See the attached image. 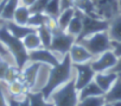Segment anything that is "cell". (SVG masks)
I'll return each mask as SVG.
<instances>
[{
	"label": "cell",
	"mask_w": 121,
	"mask_h": 106,
	"mask_svg": "<svg viewBox=\"0 0 121 106\" xmlns=\"http://www.w3.org/2000/svg\"><path fill=\"white\" fill-rule=\"evenodd\" d=\"M97 14L107 20H110L113 17L120 13L117 0H94Z\"/></svg>",
	"instance_id": "10"
},
{
	"label": "cell",
	"mask_w": 121,
	"mask_h": 106,
	"mask_svg": "<svg viewBox=\"0 0 121 106\" xmlns=\"http://www.w3.org/2000/svg\"><path fill=\"white\" fill-rule=\"evenodd\" d=\"M76 13V9L75 7H69L65 10H62V12L59 13V16L57 17V25L60 30H67L69 23L71 22V19L74 18Z\"/></svg>",
	"instance_id": "19"
},
{
	"label": "cell",
	"mask_w": 121,
	"mask_h": 106,
	"mask_svg": "<svg viewBox=\"0 0 121 106\" xmlns=\"http://www.w3.org/2000/svg\"><path fill=\"white\" fill-rule=\"evenodd\" d=\"M74 67L73 62L69 57V55H65L62 61H60L57 66L51 67L49 72V78L45 83V86L40 89L43 93L44 98L49 99L50 95L62 85L67 83L70 79L74 78Z\"/></svg>",
	"instance_id": "1"
},
{
	"label": "cell",
	"mask_w": 121,
	"mask_h": 106,
	"mask_svg": "<svg viewBox=\"0 0 121 106\" xmlns=\"http://www.w3.org/2000/svg\"><path fill=\"white\" fill-rule=\"evenodd\" d=\"M3 24H4V20H3V19H0V26H1Z\"/></svg>",
	"instance_id": "41"
},
{
	"label": "cell",
	"mask_w": 121,
	"mask_h": 106,
	"mask_svg": "<svg viewBox=\"0 0 121 106\" xmlns=\"http://www.w3.org/2000/svg\"><path fill=\"white\" fill-rule=\"evenodd\" d=\"M62 12V5H60V0H49L48 5L44 9V12L48 17L56 18L59 16V13Z\"/></svg>",
	"instance_id": "26"
},
{
	"label": "cell",
	"mask_w": 121,
	"mask_h": 106,
	"mask_svg": "<svg viewBox=\"0 0 121 106\" xmlns=\"http://www.w3.org/2000/svg\"><path fill=\"white\" fill-rule=\"evenodd\" d=\"M60 5H62V10L74 7V0H60Z\"/></svg>",
	"instance_id": "34"
},
{
	"label": "cell",
	"mask_w": 121,
	"mask_h": 106,
	"mask_svg": "<svg viewBox=\"0 0 121 106\" xmlns=\"http://www.w3.org/2000/svg\"><path fill=\"white\" fill-rule=\"evenodd\" d=\"M117 75H119V78H120V79H121V73H119V74H117Z\"/></svg>",
	"instance_id": "42"
},
{
	"label": "cell",
	"mask_w": 121,
	"mask_h": 106,
	"mask_svg": "<svg viewBox=\"0 0 121 106\" xmlns=\"http://www.w3.org/2000/svg\"><path fill=\"white\" fill-rule=\"evenodd\" d=\"M113 72H115V73H121V57H117V62H116V65H115V67L112 69Z\"/></svg>",
	"instance_id": "36"
},
{
	"label": "cell",
	"mask_w": 121,
	"mask_h": 106,
	"mask_svg": "<svg viewBox=\"0 0 121 106\" xmlns=\"http://www.w3.org/2000/svg\"><path fill=\"white\" fill-rule=\"evenodd\" d=\"M74 7L80 12H82L83 14L91 17H100L97 14L94 0H74Z\"/></svg>",
	"instance_id": "16"
},
{
	"label": "cell",
	"mask_w": 121,
	"mask_h": 106,
	"mask_svg": "<svg viewBox=\"0 0 121 106\" xmlns=\"http://www.w3.org/2000/svg\"><path fill=\"white\" fill-rule=\"evenodd\" d=\"M11 63L7 62L6 60H0V81H4L5 80V76H6V73L10 68Z\"/></svg>",
	"instance_id": "32"
},
{
	"label": "cell",
	"mask_w": 121,
	"mask_h": 106,
	"mask_svg": "<svg viewBox=\"0 0 121 106\" xmlns=\"http://www.w3.org/2000/svg\"><path fill=\"white\" fill-rule=\"evenodd\" d=\"M68 55H69V57H70V60H71V62H73V65L91 62V60L94 59L93 55L88 51V49H87L83 44H81V43H78V42H76V43L71 46V49H70V51H69Z\"/></svg>",
	"instance_id": "12"
},
{
	"label": "cell",
	"mask_w": 121,
	"mask_h": 106,
	"mask_svg": "<svg viewBox=\"0 0 121 106\" xmlns=\"http://www.w3.org/2000/svg\"><path fill=\"white\" fill-rule=\"evenodd\" d=\"M60 60L55 52L49 48H39L32 51H29V62H38L42 65H49L51 67L57 66Z\"/></svg>",
	"instance_id": "8"
},
{
	"label": "cell",
	"mask_w": 121,
	"mask_h": 106,
	"mask_svg": "<svg viewBox=\"0 0 121 106\" xmlns=\"http://www.w3.org/2000/svg\"><path fill=\"white\" fill-rule=\"evenodd\" d=\"M82 29H83V17H82V12H80L78 10H76V13L74 16V18L71 19V22L69 23L68 28H67V32L70 33L71 36L77 37L81 35L82 32Z\"/></svg>",
	"instance_id": "17"
},
{
	"label": "cell",
	"mask_w": 121,
	"mask_h": 106,
	"mask_svg": "<svg viewBox=\"0 0 121 106\" xmlns=\"http://www.w3.org/2000/svg\"><path fill=\"white\" fill-rule=\"evenodd\" d=\"M104 99L107 102H115L121 101V79L117 78V80L114 82L112 88L104 93Z\"/></svg>",
	"instance_id": "23"
},
{
	"label": "cell",
	"mask_w": 121,
	"mask_h": 106,
	"mask_svg": "<svg viewBox=\"0 0 121 106\" xmlns=\"http://www.w3.org/2000/svg\"><path fill=\"white\" fill-rule=\"evenodd\" d=\"M0 106H10L7 99V91H6V82L0 81Z\"/></svg>",
	"instance_id": "29"
},
{
	"label": "cell",
	"mask_w": 121,
	"mask_h": 106,
	"mask_svg": "<svg viewBox=\"0 0 121 106\" xmlns=\"http://www.w3.org/2000/svg\"><path fill=\"white\" fill-rule=\"evenodd\" d=\"M27 97L30 100V106H55L51 100L44 98L40 91H30Z\"/></svg>",
	"instance_id": "20"
},
{
	"label": "cell",
	"mask_w": 121,
	"mask_h": 106,
	"mask_svg": "<svg viewBox=\"0 0 121 106\" xmlns=\"http://www.w3.org/2000/svg\"><path fill=\"white\" fill-rule=\"evenodd\" d=\"M117 62V57L114 54L113 50L104 51L103 54L94 57L91 60V67L95 70V73H103L112 70Z\"/></svg>",
	"instance_id": "9"
},
{
	"label": "cell",
	"mask_w": 121,
	"mask_h": 106,
	"mask_svg": "<svg viewBox=\"0 0 121 106\" xmlns=\"http://www.w3.org/2000/svg\"><path fill=\"white\" fill-rule=\"evenodd\" d=\"M5 26L7 28V30L17 38L19 39H23L25 36H27L30 32L35 31L36 29L29 26V25H19V24H16L13 20H9V22H4Z\"/></svg>",
	"instance_id": "14"
},
{
	"label": "cell",
	"mask_w": 121,
	"mask_h": 106,
	"mask_svg": "<svg viewBox=\"0 0 121 106\" xmlns=\"http://www.w3.org/2000/svg\"><path fill=\"white\" fill-rule=\"evenodd\" d=\"M37 33L39 35V38L42 41V45L43 48H50L51 42H52V37H53V32L51 29H49L45 24L39 26L37 29Z\"/></svg>",
	"instance_id": "25"
},
{
	"label": "cell",
	"mask_w": 121,
	"mask_h": 106,
	"mask_svg": "<svg viewBox=\"0 0 121 106\" xmlns=\"http://www.w3.org/2000/svg\"><path fill=\"white\" fill-rule=\"evenodd\" d=\"M117 78H119L117 73H115L113 70H109V72H103V73H96L95 78H94V81L99 85V87L104 93H107L112 88L114 82L117 80Z\"/></svg>",
	"instance_id": "13"
},
{
	"label": "cell",
	"mask_w": 121,
	"mask_h": 106,
	"mask_svg": "<svg viewBox=\"0 0 121 106\" xmlns=\"http://www.w3.org/2000/svg\"><path fill=\"white\" fill-rule=\"evenodd\" d=\"M82 17H83V29H82L81 35L77 37L76 42H80L83 38H86L88 36H91L94 33H97V32L107 31L108 30L109 20L103 19L101 17L87 16V14H83V13H82Z\"/></svg>",
	"instance_id": "6"
},
{
	"label": "cell",
	"mask_w": 121,
	"mask_h": 106,
	"mask_svg": "<svg viewBox=\"0 0 121 106\" xmlns=\"http://www.w3.org/2000/svg\"><path fill=\"white\" fill-rule=\"evenodd\" d=\"M46 19H48V16L45 13H43V12H35V13H31V17L29 19L27 25L37 30L39 26H42V25H44L46 23Z\"/></svg>",
	"instance_id": "27"
},
{
	"label": "cell",
	"mask_w": 121,
	"mask_h": 106,
	"mask_svg": "<svg viewBox=\"0 0 121 106\" xmlns=\"http://www.w3.org/2000/svg\"><path fill=\"white\" fill-rule=\"evenodd\" d=\"M74 67V76H75V82H76V88L80 91L84 86H87L89 82H91L95 78V70L91 67L90 62L87 63H78V65H73Z\"/></svg>",
	"instance_id": "7"
},
{
	"label": "cell",
	"mask_w": 121,
	"mask_h": 106,
	"mask_svg": "<svg viewBox=\"0 0 121 106\" xmlns=\"http://www.w3.org/2000/svg\"><path fill=\"white\" fill-rule=\"evenodd\" d=\"M0 56H1L4 60H6L7 62H10L11 65H16L14 63V60L12 57V55L10 54V51L6 49V46L3 44V42L0 41Z\"/></svg>",
	"instance_id": "30"
},
{
	"label": "cell",
	"mask_w": 121,
	"mask_h": 106,
	"mask_svg": "<svg viewBox=\"0 0 121 106\" xmlns=\"http://www.w3.org/2000/svg\"><path fill=\"white\" fill-rule=\"evenodd\" d=\"M0 41L3 42V44L12 55L16 66L19 69H23L29 63V51L26 50L23 41L14 37L7 30L5 24L0 26Z\"/></svg>",
	"instance_id": "2"
},
{
	"label": "cell",
	"mask_w": 121,
	"mask_h": 106,
	"mask_svg": "<svg viewBox=\"0 0 121 106\" xmlns=\"http://www.w3.org/2000/svg\"><path fill=\"white\" fill-rule=\"evenodd\" d=\"M107 32L112 42H121V12L109 20Z\"/></svg>",
	"instance_id": "15"
},
{
	"label": "cell",
	"mask_w": 121,
	"mask_h": 106,
	"mask_svg": "<svg viewBox=\"0 0 121 106\" xmlns=\"http://www.w3.org/2000/svg\"><path fill=\"white\" fill-rule=\"evenodd\" d=\"M112 50L116 57H121V42H112Z\"/></svg>",
	"instance_id": "33"
},
{
	"label": "cell",
	"mask_w": 121,
	"mask_h": 106,
	"mask_svg": "<svg viewBox=\"0 0 121 106\" xmlns=\"http://www.w3.org/2000/svg\"><path fill=\"white\" fill-rule=\"evenodd\" d=\"M36 1L37 0H20V5H23V6H26V7H32L35 4H36Z\"/></svg>",
	"instance_id": "35"
},
{
	"label": "cell",
	"mask_w": 121,
	"mask_h": 106,
	"mask_svg": "<svg viewBox=\"0 0 121 106\" xmlns=\"http://www.w3.org/2000/svg\"><path fill=\"white\" fill-rule=\"evenodd\" d=\"M40 66H42V63H38V62H29L22 69L20 80L24 82V85L26 86V88L29 91H33L35 89Z\"/></svg>",
	"instance_id": "11"
},
{
	"label": "cell",
	"mask_w": 121,
	"mask_h": 106,
	"mask_svg": "<svg viewBox=\"0 0 121 106\" xmlns=\"http://www.w3.org/2000/svg\"><path fill=\"white\" fill-rule=\"evenodd\" d=\"M53 102L55 106H77L78 99V89L76 88L75 76L70 79L67 83L58 87L49 98Z\"/></svg>",
	"instance_id": "3"
},
{
	"label": "cell",
	"mask_w": 121,
	"mask_h": 106,
	"mask_svg": "<svg viewBox=\"0 0 121 106\" xmlns=\"http://www.w3.org/2000/svg\"><path fill=\"white\" fill-rule=\"evenodd\" d=\"M31 13H32V12H31L30 7L19 5L18 9H17L16 12H14L13 22H14L16 24H19V25H27L29 19H30V17H31Z\"/></svg>",
	"instance_id": "22"
},
{
	"label": "cell",
	"mask_w": 121,
	"mask_h": 106,
	"mask_svg": "<svg viewBox=\"0 0 121 106\" xmlns=\"http://www.w3.org/2000/svg\"><path fill=\"white\" fill-rule=\"evenodd\" d=\"M23 43L26 48L27 51H32V50H36V49H39L42 48V41L39 38V35L37 33V30L30 32L27 36H25L23 39Z\"/></svg>",
	"instance_id": "21"
},
{
	"label": "cell",
	"mask_w": 121,
	"mask_h": 106,
	"mask_svg": "<svg viewBox=\"0 0 121 106\" xmlns=\"http://www.w3.org/2000/svg\"><path fill=\"white\" fill-rule=\"evenodd\" d=\"M52 32H53V37L49 49H51L62 60L65 55L69 54L71 46L76 43V37L71 36L64 30H60L59 28H57Z\"/></svg>",
	"instance_id": "5"
},
{
	"label": "cell",
	"mask_w": 121,
	"mask_h": 106,
	"mask_svg": "<svg viewBox=\"0 0 121 106\" xmlns=\"http://www.w3.org/2000/svg\"><path fill=\"white\" fill-rule=\"evenodd\" d=\"M20 5V0H7V3L4 7L1 18L4 22H9V20H13V16L16 10L18 9V6Z\"/></svg>",
	"instance_id": "24"
},
{
	"label": "cell",
	"mask_w": 121,
	"mask_h": 106,
	"mask_svg": "<svg viewBox=\"0 0 121 106\" xmlns=\"http://www.w3.org/2000/svg\"><path fill=\"white\" fill-rule=\"evenodd\" d=\"M113 104V106H121V101H115V102H110Z\"/></svg>",
	"instance_id": "38"
},
{
	"label": "cell",
	"mask_w": 121,
	"mask_h": 106,
	"mask_svg": "<svg viewBox=\"0 0 121 106\" xmlns=\"http://www.w3.org/2000/svg\"><path fill=\"white\" fill-rule=\"evenodd\" d=\"M78 43L83 44L88 49V51L93 55V57L103 54L104 51L112 50V39L109 38L107 31H101L91 36H88L82 41H80Z\"/></svg>",
	"instance_id": "4"
},
{
	"label": "cell",
	"mask_w": 121,
	"mask_h": 106,
	"mask_svg": "<svg viewBox=\"0 0 121 106\" xmlns=\"http://www.w3.org/2000/svg\"><path fill=\"white\" fill-rule=\"evenodd\" d=\"M119 1V9H120V12H121V0H117Z\"/></svg>",
	"instance_id": "40"
},
{
	"label": "cell",
	"mask_w": 121,
	"mask_h": 106,
	"mask_svg": "<svg viewBox=\"0 0 121 106\" xmlns=\"http://www.w3.org/2000/svg\"><path fill=\"white\" fill-rule=\"evenodd\" d=\"M103 106H113V104H110V102H107V101H106V104H104Z\"/></svg>",
	"instance_id": "39"
},
{
	"label": "cell",
	"mask_w": 121,
	"mask_h": 106,
	"mask_svg": "<svg viewBox=\"0 0 121 106\" xmlns=\"http://www.w3.org/2000/svg\"><path fill=\"white\" fill-rule=\"evenodd\" d=\"M48 3H49V0H37L36 4L30 10H31L32 13H35V12H44V9L48 5Z\"/></svg>",
	"instance_id": "31"
},
{
	"label": "cell",
	"mask_w": 121,
	"mask_h": 106,
	"mask_svg": "<svg viewBox=\"0 0 121 106\" xmlns=\"http://www.w3.org/2000/svg\"><path fill=\"white\" fill-rule=\"evenodd\" d=\"M96 95H104V92L99 87V85L93 80L91 82H89L87 86H84L82 89L78 91V99H86L89 97H96Z\"/></svg>",
	"instance_id": "18"
},
{
	"label": "cell",
	"mask_w": 121,
	"mask_h": 106,
	"mask_svg": "<svg viewBox=\"0 0 121 106\" xmlns=\"http://www.w3.org/2000/svg\"><path fill=\"white\" fill-rule=\"evenodd\" d=\"M6 3H7V0H0V18H1V14H3V11H4Z\"/></svg>",
	"instance_id": "37"
},
{
	"label": "cell",
	"mask_w": 121,
	"mask_h": 106,
	"mask_svg": "<svg viewBox=\"0 0 121 106\" xmlns=\"http://www.w3.org/2000/svg\"><path fill=\"white\" fill-rule=\"evenodd\" d=\"M104 104H106L104 95H96L80 100L77 106H103Z\"/></svg>",
	"instance_id": "28"
}]
</instances>
